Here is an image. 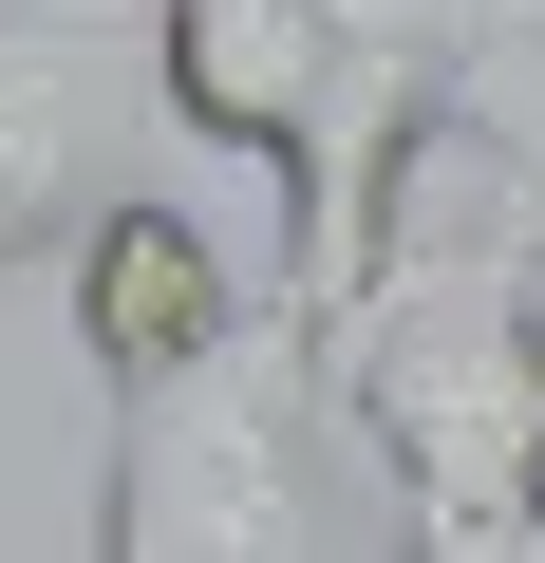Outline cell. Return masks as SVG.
<instances>
[{"label":"cell","mask_w":545,"mask_h":563,"mask_svg":"<svg viewBox=\"0 0 545 563\" xmlns=\"http://www.w3.org/2000/svg\"><path fill=\"white\" fill-rule=\"evenodd\" d=\"M508 76H545V0H339V76H320V132L283 169V320L320 357L414 263L395 207H414L433 132H508Z\"/></svg>","instance_id":"cell-1"},{"label":"cell","mask_w":545,"mask_h":563,"mask_svg":"<svg viewBox=\"0 0 545 563\" xmlns=\"http://www.w3.org/2000/svg\"><path fill=\"white\" fill-rule=\"evenodd\" d=\"M320 376L358 395V432L414 488V526H451V544H526L545 526V301H526V244L395 263Z\"/></svg>","instance_id":"cell-2"},{"label":"cell","mask_w":545,"mask_h":563,"mask_svg":"<svg viewBox=\"0 0 545 563\" xmlns=\"http://www.w3.org/2000/svg\"><path fill=\"white\" fill-rule=\"evenodd\" d=\"M302 432H320V339H226L151 395H113V488L95 563H302Z\"/></svg>","instance_id":"cell-3"},{"label":"cell","mask_w":545,"mask_h":563,"mask_svg":"<svg viewBox=\"0 0 545 563\" xmlns=\"http://www.w3.org/2000/svg\"><path fill=\"white\" fill-rule=\"evenodd\" d=\"M170 76L132 0H0V263H57L132 207Z\"/></svg>","instance_id":"cell-4"},{"label":"cell","mask_w":545,"mask_h":563,"mask_svg":"<svg viewBox=\"0 0 545 563\" xmlns=\"http://www.w3.org/2000/svg\"><path fill=\"white\" fill-rule=\"evenodd\" d=\"M151 76H170V132L188 151L302 169L320 76H339V0H151Z\"/></svg>","instance_id":"cell-5"},{"label":"cell","mask_w":545,"mask_h":563,"mask_svg":"<svg viewBox=\"0 0 545 563\" xmlns=\"http://www.w3.org/2000/svg\"><path fill=\"white\" fill-rule=\"evenodd\" d=\"M57 282H76V357H95L113 395H151V376H188V357H226V339H244L226 244H207L188 207H151V188H132V207H113Z\"/></svg>","instance_id":"cell-6"},{"label":"cell","mask_w":545,"mask_h":563,"mask_svg":"<svg viewBox=\"0 0 545 563\" xmlns=\"http://www.w3.org/2000/svg\"><path fill=\"white\" fill-rule=\"evenodd\" d=\"M395 563H451V544H433V526H395Z\"/></svg>","instance_id":"cell-7"}]
</instances>
